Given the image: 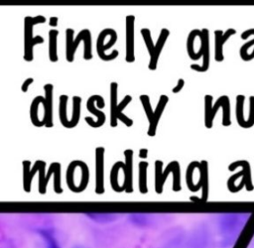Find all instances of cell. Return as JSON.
I'll list each match as a JSON object with an SVG mask.
<instances>
[{"instance_id": "6da1fadb", "label": "cell", "mask_w": 254, "mask_h": 248, "mask_svg": "<svg viewBox=\"0 0 254 248\" xmlns=\"http://www.w3.org/2000/svg\"><path fill=\"white\" fill-rule=\"evenodd\" d=\"M74 30L71 28H67L65 30V59L68 62H72L74 60V54L78 47L80 41L84 42L83 49V59L85 61H89L92 59L91 52V33L88 29H82L73 39Z\"/></svg>"}, {"instance_id": "7a4b0ae2", "label": "cell", "mask_w": 254, "mask_h": 248, "mask_svg": "<svg viewBox=\"0 0 254 248\" xmlns=\"http://www.w3.org/2000/svg\"><path fill=\"white\" fill-rule=\"evenodd\" d=\"M45 22L46 18L42 15H38L35 17L26 16L24 18V60L26 62H32L34 60V46L38 44H43L45 41L42 36L33 37V27L36 24Z\"/></svg>"}, {"instance_id": "3957f363", "label": "cell", "mask_w": 254, "mask_h": 248, "mask_svg": "<svg viewBox=\"0 0 254 248\" xmlns=\"http://www.w3.org/2000/svg\"><path fill=\"white\" fill-rule=\"evenodd\" d=\"M23 166V187L24 190L29 192L31 190V182L36 174L39 172V191L44 194L47 189V182H46V162L42 160H37L33 167L31 168V162L28 160H24L22 162Z\"/></svg>"}, {"instance_id": "277c9868", "label": "cell", "mask_w": 254, "mask_h": 248, "mask_svg": "<svg viewBox=\"0 0 254 248\" xmlns=\"http://www.w3.org/2000/svg\"><path fill=\"white\" fill-rule=\"evenodd\" d=\"M114 31H115L114 29L106 28V29L102 30L97 37L96 51H97L98 57L102 61H112V60L116 59L119 55L117 50L112 51L111 54H108V55L105 54V51L108 50L109 48H111L117 40V34Z\"/></svg>"}, {"instance_id": "5b68a950", "label": "cell", "mask_w": 254, "mask_h": 248, "mask_svg": "<svg viewBox=\"0 0 254 248\" xmlns=\"http://www.w3.org/2000/svg\"><path fill=\"white\" fill-rule=\"evenodd\" d=\"M238 167H241L242 170L239 171L238 173L232 175L228 180H227V187L231 192H237L236 189V186H235V181L240 178L243 177L242 179L245 182V187L246 190L251 191L254 189L253 184H252V180H251V168H250V164L248 161L246 160H239V161H235L232 162L229 166H228V170L229 171H234L235 169H237Z\"/></svg>"}, {"instance_id": "8992f818", "label": "cell", "mask_w": 254, "mask_h": 248, "mask_svg": "<svg viewBox=\"0 0 254 248\" xmlns=\"http://www.w3.org/2000/svg\"><path fill=\"white\" fill-rule=\"evenodd\" d=\"M95 102H96V104H97V106H98L99 108H103V107L105 106V101H104L103 97H102L101 95H98V94H93V95H91V96L87 99L86 108H87V110H88L90 113H92L93 115H95V116L97 117V120L94 121V120H93L91 117H89V116H86V117L84 118V120H85V122H86L90 127H92V128H99V127H101V126L104 124V122H105V120H106V116H105V114H104L102 111H100V110H98L97 108H95Z\"/></svg>"}, {"instance_id": "52a82bcc", "label": "cell", "mask_w": 254, "mask_h": 248, "mask_svg": "<svg viewBox=\"0 0 254 248\" xmlns=\"http://www.w3.org/2000/svg\"><path fill=\"white\" fill-rule=\"evenodd\" d=\"M230 104L229 97L227 95H221L217 98L215 103L212 105V95H204V126L208 129L212 128L214 116L219 107H223Z\"/></svg>"}, {"instance_id": "ba28073f", "label": "cell", "mask_w": 254, "mask_h": 248, "mask_svg": "<svg viewBox=\"0 0 254 248\" xmlns=\"http://www.w3.org/2000/svg\"><path fill=\"white\" fill-rule=\"evenodd\" d=\"M200 39V48L197 52L200 57H202V64L198 65L195 63L190 64V68L198 71V72H204L209 67V31L206 28H203L201 30V33L199 35Z\"/></svg>"}, {"instance_id": "9c48e42d", "label": "cell", "mask_w": 254, "mask_h": 248, "mask_svg": "<svg viewBox=\"0 0 254 248\" xmlns=\"http://www.w3.org/2000/svg\"><path fill=\"white\" fill-rule=\"evenodd\" d=\"M180 166L178 161H172L168 164L166 169L163 171V162L161 160L155 161V190L157 193H162L163 191V186L166 182L167 177L170 173H173L174 170Z\"/></svg>"}, {"instance_id": "30bf717a", "label": "cell", "mask_w": 254, "mask_h": 248, "mask_svg": "<svg viewBox=\"0 0 254 248\" xmlns=\"http://www.w3.org/2000/svg\"><path fill=\"white\" fill-rule=\"evenodd\" d=\"M126 56L125 61L127 62H133L135 61V16H126Z\"/></svg>"}, {"instance_id": "8fae6325", "label": "cell", "mask_w": 254, "mask_h": 248, "mask_svg": "<svg viewBox=\"0 0 254 248\" xmlns=\"http://www.w3.org/2000/svg\"><path fill=\"white\" fill-rule=\"evenodd\" d=\"M45 96L41 97L42 104L44 105V118L43 123L47 128H52L53 123V90L54 85L52 83H46L44 85Z\"/></svg>"}, {"instance_id": "7c38bea8", "label": "cell", "mask_w": 254, "mask_h": 248, "mask_svg": "<svg viewBox=\"0 0 254 248\" xmlns=\"http://www.w3.org/2000/svg\"><path fill=\"white\" fill-rule=\"evenodd\" d=\"M104 152L103 147L95 149V192H104Z\"/></svg>"}, {"instance_id": "4fadbf2b", "label": "cell", "mask_w": 254, "mask_h": 248, "mask_svg": "<svg viewBox=\"0 0 254 248\" xmlns=\"http://www.w3.org/2000/svg\"><path fill=\"white\" fill-rule=\"evenodd\" d=\"M234 34H236V30L233 28H229L225 32L221 30L214 31V60L216 62H220L224 60L223 45Z\"/></svg>"}, {"instance_id": "5bb4252c", "label": "cell", "mask_w": 254, "mask_h": 248, "mask_svg": "<svg viewBox=\"0 0 254 248\" xmlns=\"http://www.w3.org/2000/svg\"><path fill=\"white\" fill-rule=\"evenodd\" d=\"M125 166L123 168L124 183L121 186L122 188L130 193L133 191V150L126 149L124 151Z\"/></svg>"}, {"instance_id": "9a60e30c", "label": "cell", "mask_w": 254, "mask_h": 248, "mask_svg": "<svg viewBox=\"0 0 254 248\" xmlns=\"http://www.w3.org/2000/svg\"><path fill=\"white\" fill-rule=\"evenodd\" d=\"M168 101H169V97L167 95H165V94L160 95L158 104L156 106V109L154 110L153 117L149 121V127H148V131H147L148 136L154 137L156 135V130H157V126H158L159 120H160V118L162 116L163 111L165 110V107H166Z\"/></svg>"}, {"instance_id": "2e32d148", "label": "cell", "mask_w": 254, "mask_h": 248, "mask_svg": "<svg viewBox=\"0 0 254 248\" xmlns=\"http://www.w3.org/2000/svg\"><path fill=\"white\" fill-rule=\"evenodd\" d=\"M169 35H170V31L167 28H163L161 30L159 38L157 40V43L155 44L154 52H153L152 56H150V62H149V64H148V68L150 70H155L157 68L160 54H161V52H162V50L165 46V43H166Z\"/></svg>"}, {"instance_id": "e0dca14e", "label": "cell", "mask_w": 254, "mask_h": 248, "mask_svg": "<svg viewBox=\"0 0 254 248\" xmlns=\"http://www.w3.org/2000/svg\"><path fill=\"white\" fill-rule=\"evenodd\" d=\"M117 90L118 84L117 82L113 81L110 83V126L116 127L117 126V117H116V110L118 106L117 102Z\"/></svg>"}, {"instance_id": "ac0fdd59", "label": "cell", "mask_w": 254, "mask_h": 248, "mask_svg": "<svg viewBox=\"0 0 254 248\" xmlns=\"http://www.w3.org/2000/svg\"><path fill=\"white\" fill-rule=\"evenodd\" d=\"M199 167H200V162L192 161L189 164V166L187 168V171H186L187 186L191 191H197L199 188H201V186H202V183H201L200 180L197 182V184H193V182H192L193 171H194V169H198Z\"/></svg>"}, {"instance_id": "d6986e66", "label": "cell", "mask_w": 254, "mask_h": 248, "mask_svg": "<svg viewBox=\"0 0 254 248\" xmlns=\"http://www.w3.org/2000/svg\"><path fill=\"white\" fill-rule=\"evenodd\" d=\"M210 241H198V240H189V241H170L166 248H208Z\"/></svg>"}, {"instance_id": "ffe728a7", "label": "cell", "mask_w": 254, "mask_h": 248, "mask_svg": "<svg viewBox=\"0 0 254 248\" xmlns=\"http://www.w3.org/2000/svg\"><path fill=\"white\" fill-rule=\"evenodd\" d=\"M199 170V180L202 182V200L207 199L208 195V163L205 160L200 161V167L198 168Z\"/></svg>"}, {"instance_id": "44dd1931", "label": "cell", "mask_w": 254, "mask_h": 248, "mask_svg": "<svg viewBox=\"0 0 254 248\" xmlns=\"http://www.w3.org/2000/svg\"><path fill=\"white\" fill-rule=\"evenodd\" d=\"M132 97L131 95H126L124 96V98L118 103L117 106V110H116V117L119 121H121L124 125H126L127 127H131L133 125V120L130 119L129 117H127L125 114H123V109L131 102Z\"/></svg>"}, {"instance_id": "7402d4cb", "label": "cell", "mask_w": 254, "mask_h": 248, "mask_svg": "<svg viewBox=\"0 0 254 248\" xmlns=\"http://www.w3.org/2000/svg\"><path fill=\"white\" fill-rule=\"evenodd\" d=\"M59 31L57 29H52L49 31V59L52 62H58V47H57V39H58Z\"/></svg>"}, {"instance_id": "603a6c76", "label": "cell", "mask_w": 254, "mask_h": 248, "mask_svg": "<svg viewBox=\"0 0 254 248\" xmlns=\"http://www.w3.org/2000/svg\"><path fill=\"white\" fill-rule=\"evenodd\" d=\"M201 33V30H198V29H193L190 32L189 36H188V39H187V52H188V55L190 57V60H193V61H196L200 58L199 54L198 53H195L194 52V49H193V42H194V39L196 37H199Z\"/></svg>"}, {"instance_id": "cb8c5ba5", "label": "cell", "mask_w": 254, "mask_h": 248, "mask_svg": "<svg viewBox=\"0 0 254 248\" xmlns=\"http://www.w3.org/2000/svg\"><path fill=\"white\" fill-rule=\"evenodd\" d=\"M67 99L68 96L65 94H62L60 96V103H59V118H60V122L61 124L65 127L70 129L71 125L69 120L67 119L66 116V104H67Z\"/></svg>"}, {"instance_id": "d4e9b609", "label": "cell", "mask_w": 254, "mask_h": 248, "mask_svg": "<svg viewBox=\"0 0 254 248\" xmlns=\"http://www.w3.org/2000/svg\"><path fill=\"white\" fill-rule=\"evenodd\" d=\"M251 35L254 36V28L248 29V30L244 31V32L241 34L240 37H241L242 40H246V39H248ZM253 45H254V39L251 40V41H249V42H247V43H245V44H243V45L241 46V48H240V50H239V55H240V58H241L243 61H245V62H248V61H249V55H248L247 51H248V49H249L251 46H253Z\"/></svg>"}, {"instance_id": "484cf974", "label": "cell", "mask_w": 254, "mask_h": 248, "mask_svg": "<svg viewBox=\"0 0 254 248\" xmlns=\"http://www.w3.org/2000/svg\"><path fill=\"white\" fill-rule=\"evenodd\" d=\"M124 166H125V163L118 161L112 166L110 171V184L112 188L117 192H121L124 190L122 186H120L118 184V173H119V170L122 169Z\"/></svg>"}, {"instance_id": "4316f807", "label": "cell", "mask_w": 254, "mask_h": 248, "mask_svg": "<svg viewBox=\"0 0 254 248\" xmlns=\"http://www.w3.org/2000/svg\"><path fill=\"white\" fill-rule=\"evenodd\" d=\"M41 95H38L36 96L32 103H31V106H30V119H31V122L34 126L36 127H42V126H45L43 121L39 119L38 117V108H39V105L40 103H42L41 101Z\"/></svg>"}, {"instance_id": "83f0119b", "label": "cell", "mask_w": 254, "mask_h": 248, "mask_svg": "<svg viewBox=\"0 0 254 248\" xmlns=\"http://www.w3.org/2000/svg\"><path fill=\"white\" fill-rule=\"evenodd\" d=\"M149 164L148 162L141 161L139 162V190L141 193H146L148 191L147 187V168Z\"/></svg>"}, {"instance_id": "f1b7e54d", "label": "cell", "mask_w": 254, "mask_h": 248, "mask_svg": "<svg viewBox=\"0 0 254 248\" xmlns=\"http://www.w3.org/2000/svg\"><path fill=\"white\" fill-rule=\"evenodd\" d=\"M244 101H245L244 95H242V94L236 95V108H235L236 120H237L238 125L245 129L246 128V119H244V115H243Z\"/></svg>"}, {"instance_id": "f546056e", "label": "cell", "mask_w": 254, "mask_h": 248, "mask_svg": "<svg viewBox=\"0 0 254 248\" xmlns=\"http://www.w3.org/2000/svg\"><path fill=\"white\" fill-rule=\"evenodd\" d=\"M80 104H81V97L74 95L72 97V115H71V119H70L71 128H74L79 122Z\"/></svg>"}, {"instance_id": "4dcf8cb0", "label": "cell", "mask_w": 254, "mask_h": 248, "mask_svg": "<svg viewBox=\"0 0 254 248\" xmlns=\"http://www.w3.org/2000/svg\"><path fill=\"white\" fill-rule=\"evenodd\" d=\"M54 166V190L56 193L63 192V188L61 186V164L59 162H53Z\"/></svg>"}, {"instance_id": "1f68e13d", "label": "cell", "mask_w": 254, "mask_h": 248, "mask_svg": "<svg viewBox=\"0 0 254 248\" xmlns=\"http://www.w3.org/2000/svg\"><path fill=\"white\" fill-rule=\"evenodd\" d=\"M140 33L143 37V40L145 42V45L147 47V50H148V53L150 56H152L153 52H154V49H155V45L153 43V40H152V37H151V32L148 28H143L140 30Z\"/></svg>"}, {"instance_id": "d6a6232c", "label": "cell", "mask_w": 254, "mask_h": 248, "mask_svg": "<svg viewBox=\"0 0 254 248\" xmlns=\"http://www.w3.org/2000/svg\"><path fill=\"white\" fill-rule=\"evenodd\" d=\"M140 98V101L142 103V106L144 108V111L146 113V116L148 118V120L150 121L153 117V114H154V111L152 109V106H151V102H150V98L147 94H141L139 96Z\"/></svg>"}, {"instance_id": "836d02e7", "label": "cell", "mask_w": 254, "mask_h": 248, "mask_svg": "<svg viewBox=\"0 0 254 248\" xmlns=\"http://www.w3.org/2000/svg\"><path fill=\"white\" fill-rule=\"evenodd\" d=\"M254 125V95L249 97V117L246 120V128H251Z\"/></svg>"}, {"instance_id": "e575fe53", "label": "cell", "mask_w": 254, "mask_h": 248, "mask_svg": "<svg viewBox=\"0 0 254 248\" xmlns=\"http://www.w3.org/2000/svg\"><path fill=\"white\" fill-rule=\"evenodd\" d=\"M42 235L45 238V243L47 245V248H61L58 242L55 240V238L51 234H48V232H42Z\"/></svg>"}, {"instance_id": "d590c367", "label": "cell", "mask_w": 254, "mask_h": 248, "mask_svg": "<svg viewBox=\"0 0 254 248\" xmlns=\"http://www.w3.org/2000/svg\"><path fill=\"white\" fill-rule=\"evenodd\" d=\"M33 81H34V78H33V77H28L27 79H25L24 82H23L22 85H21V90H22L23 92H27L29 86L33 83Z\"/></svg>"}, {"instance_id": "8d00e7d4", "label": "cell", "mask_w": 254, "mask_h": 248, "mask_svg": "<svg viewBox=\"0 0 254 248\" xmlns=\"http://www.w3.org/2000/svg\"><path fill=\"white\" fill-rule=\"evenodd\" d=\"M184 85H185V80H184L183 78H179L178 83H177V85L172 89V92H173V93H178L180 90L183 89Z\"/></svg>"}, {"instance_id": "74e56055", "label": "cell", "mask_w": 254, "mask_h": 248, "mask_svg": "<svg viewBox=\"0 0 254 248\" xmlns=\"http://www.w3.org/2000/svg\"><path fill=\"white\" fill-rule=\"evenodd\" d=\"M139 157L141 158V159H146L147 157H148V149H146V148H142V149H140L139 150Z\"/></svg>"}, {"instance_id": "f35d334b", "label": "cell", "mask_w": 254, "mask_h": 248, "mask_svg": "<svg viewBox=\"0 0 254 248\" xmlns=\"http://www.w3.org/2000/svg\"><path fill=\"white\" fill-rule=\"evenodd\" d=\"M49 25L52 27H56L58 25V17H51L49 20Z\"/></svg>"}]
</instances>
